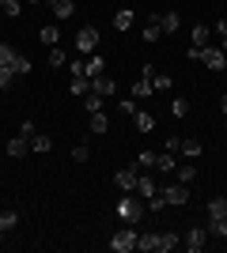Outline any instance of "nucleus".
Masks as SVG:
<instances>
[{
	"mask_svg": "<svg viewBox=\"0 0 227 253\" xmlns=\"http://www.w3.org/2000/svg\"><path fill=\"white\" fill-rule=\"evenodd\" d=\"M114 211H118L125 223H140V215H144V197H140V193H125Z\"/></svg>",
	"mask_w": 227,
	"mask_h": 253,
	"instance_id": "nucleus-1",
	"label": "nucleus"
},
{
	"mask_svg": "<svg viewBox=\"0 0 227 253\" xmlns=\"http://www.w3.org/2000/svg\"><path fill=\"white\" fill-rule=\"evenodd\" d=\"M136 238H140V234L133 231V223H125V231H118V234H114L110 250H114V253H133V250H136Z\"/></svg>",
	"mask_w": 227,
	"mask_h": 253,
	"instance_id": "nucleus-2",
	"label": "nucleus"
},
{
	"mask_svg": "<svg viewBox=\"0 0 227 253\" xmlns=\"http://www.w3.org/2000/svg\"><path fill=\"white\" fill-rule=\"evenodd\" d=\"M163 193V201L171 204V208H182L185 201H189V185L185 181H178V185H167V189H159Z\"/></svg>",
	"mask_w": 227,
	"mask_h": 253,
	"instance_id": "nucleus-3",
	"label": "nucleus"
},
{
	"mask_svg": "<svg viewBox=\"0 0 227 253\" xmlns=\"http://www.w3.org/2000/svg\"><path fill=\"white\" fill-rule=\"evenodd\" d=\"M136 178H140V170H136V167H125V170L114 174V181H118L121 193H136Z\"/></svg>",
	"mask_w": 227,
	"mask_h": 253,
	"instance_id": "nucleus-4",
	"label": "nucleus"
},
{
	"mask_svg": "<svg viewBox=\"0 0 227 253\" xmlns=\"http://www.w3.org/2000/svg\"><path fill=\"white\" fill-rule=\"evenodd\" d=\"M197 61H205L208 68H212V72H224V68H227V57H224V49H212V45H205Z\"/></svg>",
	"mask_w": 227,
	"mask_h": 253,
	"instance_id": "nucleus-5",
	"label": "nucleus"
},
{
	"mask_svg": "<svg viewBox=\"0 0 227 253\" xmlns=\"http://www.w3.org/2000/svg\"><path fill=\"white\" fill-rule=\"evenodd\" d=\"M95 45H98V31H95V27L76 31V49H80V53H95Z\"/></svg>",
	"mask_w": 227,
	"mask_h": 253,
	"instance_id": "nucleus-6",
	"label": "nucleus"
},
{
	"mask_svg": "<svg viewBox=\"0 0 227 253\" xmlns=\"http://www.w3.org/2000/svg\"><path fill=\"white\" fill-rule=\"evenodd\" d=\"M91 91H98V95H102V98H114V91H118V84H114V80H110V76L102 72V76H95V80H91Z\"/></svg>",
	"mask_w": 227,
	"mask_h": 253,
	"instance_id": "nucleus-7",
	"label": "nucleus"
},
{
	"mask_svg": "<svg viewBox=\"0 0 227 253\" xmlns=\"http://www.w3.org/2000/svg\"><path fill=\"white\" fill-rule=\"evenodd\" d=\"M185 250H189V253H201V250H205V231H201V227H193V231L185 234Z\"/></svg>",
	"mask_w": 227,
	"mask_h": 253,
	"instance_id": "nucleus-8",
	"label": "nucleus"
},
{
	"mask_svg": "<svg viewBox=\"0 0 227 253\" xmlns=\"http://www.w3.org/2000/svg\"><path fill=\"white\" fill-rule=\"evenodd\" d=\"M129 95L136 98V102H140V98H151V95H155V87H151V80H144V76H140V80L133 84V91H129Z\"/></svg>",
	"mask_w": 227,
	"mask_h": 253,
	"instance_id": "nucleus-9",
	"label": "nucleus"
},
{
	"mask_svg": "<svg viewBox=\"0 0 227 253\" xmlns=\"http://www.w3.org/2000/svg\"><path fill=\"white\" fill-rule=\"evenodd\" d=\"M27 151H31V140H27V136H15V140H8V155H11V159H23Z\"/></svg>",
	"mask_w": 227,
	"mask_h": 253,
	"instance_id": "nucleus-10",
	"label": "nucleus"
},
{
	"mask_svg": "<svg viewBox=\"0 0 227 253\" xmlns=\"http://www.w3.org/2000/svg\"><path fill=\"white\" fill-rule=\"evenodd\" d=\"M49 4H53V15H57V19H72V11H76L72 0H49Z\"/></svg>",
	"mask_w": 227,
	"mask_h": 253,
	"instance_id": "nucleus-11",
	"label": "nucleus"
},
{
	"mask_svg": "<svg viewBox=\"0 0 227 253\" xmlns=\"http://www.w3.org/2000/svg\"><path fill=\"white\" fill-rule=\"evenodd\" d=\"M224 215H227V197L208 201V219H224Z\"/></svg>",
	"mask_w": 227,
	"mask_h": 253,
	"instance_id": "nucleus-12",
	"label": "nucleus"
},
{
	"mask_svg": "<svg viewBox=\"0 0 227 253\" xmlns=\"http://www.w3.org/2000/svg\"><path fill=\"white\" fill-rule=\"evenodd\" d=\"M136 193H140L144 201H151L159 189H155V181H151V178H144V174H140V178H136Z\"/></svg>",
	"mask_w": 227,
	"mask_h": 253,
	"instance_id": "nucleus-13",
	"label": "nucleus"
},
{
	"mask_svg": "<svg viewBox=\"0 0 227 253\" xmlns=\"http://www.w3.org/2000/svg\"><path fill=\"white\" fill-rule=\"evenodd\" d=\"M163 38V27H159V15H151V23L144 27V42H159Z\"/></svg>",
	"mask_w": 227,
	"mask_h": 253,
	"instance_id": "nucleus-14",
	"label": "nucleus"
},
{
	"mask_svg": "<svg viewBox=\"0 0 227 253\" xmlns=\"http://www.w3.org/2000/svg\"><path fill=\"white\" fill-rule=\"evenodd\" d=\"M133 125L140 128V132H151V128H155V117H151V114H140V110H136V114H133Z\"/></svg>",
	"mask_w": 227,
	"mask_h": 253,
	"instance_id": "nucleus-15",
	"label": "nucleus"
},
{
	"mask_svg": "<svg viewBox=\"0 0 227 253\" xmlns=\"http://www.w3.org/2000/svg\"><path fill=\"white\" fill-rule=\"evenodd\" d=\"M155 167H159L163 174H174V151H159V155H155Z\"/></svg>",
	"mask_w": 227,
	"mask_h": 253,
	"instance_id": "nucleus-16",
	"label": "nucleus"
},
{
	"mask_svg": "<svg viewBox=\"0 0 227 253\" xmlns=\"http://www.w3.org/2000/svg\"><path fill=\"white\" fill-rule=\"evenodd\" d=\"M174 246H178V238H174L171 231H167V234H159V238H155V253H171Z\"/></svg>",
	"mask_w": 227,
	"mask_h": 253,
	"instance_id": "nucleus-17",
	"label": "nucleus"
},
{
	"mask_svg": "<svg viewBox=\"0 0 227 253\" xmlns=\"http://www.w3.org/2000/svg\"><path fill=\"white\" fill-rule=\"evenodd\" d=\"M15 223H19V211H0V238H4Z\"/></svg>",
	"mask_w": 227,
	"mask_h": 253,
	"instance_id": "nucleus-18",
	"label": "nucleus"
},
{
	"mask_svg": "<svg viewBox=\"0 0 227 253\" xmlns=\"http://www.w3.org/2000/svg\"><path fill=\"white\" fill-rule=\"evenodd\" d=\"M159 27L163 31H178V27H182V15H178V11H167V15H159Z\"/></svg>",
	"mask_w": 227,
	"mask_h": 253,
	"instance_id": "nucleus-19",
	"label": "nucleus"
},
{
	"mask_svg": "<svg viewBox=\"0 0 227 253\" xmlns=\"http://www.w3.org/2000/svg\"><path fill=\"white\" fill-rule=\"evenodd\" d=\"M68 91H72V95H80V98H84L87 91H91V80H87V76H72V87H68Z\"/></svg>",
	"mask_w": 227,
	"mask_h": 253,
	"instance_id": "nucleus-20",
	"label": "nucleus"
},
{
	"mask_svg": "<svg viewBox=\"0 0 227 253\" xmlns=\"http://www.w3.org/2000/svg\"><path fill=\"white\" fill-rule=\"evenodd\" d=\"M84 106H87V114H98V110H102V95H98V91H87Z\"/></svg>",
	"mask_w": 227,
	"mask_h": 253,
	"instance_id": "nucleus-21",
	"label": "nucleus"
},
{
	"mask_svg": "<svg viewBox=\"0 0 227 253\" xmlns=\"http://www.w3.org/2000/svg\"><path fill=\"white\" fill-rule=\"evenodd\" d=\"M38 38H42V45H49V49H53L57 38H61V31H57V27H42V31H38Z\"/></svg>",
	"mask_w": 227,
	"mask_h": 253,
	"instance_id": "nucleus-22",
	"label": "nucleus"
},
{
	"mask_svg": "<svg viewBox=\"0 0 227 253\" xmlns=\"http://www.w3.org/2000/svg\"><path fill=\"white\" fill-rule=\"evenodd\" d=\"M133 19H136V15H133V11L125 8V11H118V15H114V27H118V31H129V27H133Z\"/></svg>",
	"mask_w": 227,
	"mask_h": 253,
	"instance_id": "nucleus-23",
	"label": "nucleus"
},
{
	"mask_svg": "<svg viewBox=\"0 0 227 253\" xmlns=\"http://www.w3.org/2000/svg\"><path fill=\"white\" fill-rule=\"evenodd\" d=\"M110 128V117L102 114V110H98V114H91V132H106Z\"/></svg>",
	"mask_w": 227,
	"mask_h": 253,
	"instance_id": "nucleus-24",
	"label": "nucleus"
},
{
	"mask_svg": "<svg viewBox=\"0 0 227 253\" xmlns=\"http://www.w3.org/2000/svg\"><path fill=\"white\" fill-rule=\"evenodd\" d=\"M49 144H53V140L45 136V132H34L31 136V151H49Z\"/></svg>",
	"mask_w": 227,
	"mask_h": 253,
	"instance_id": "nucleus-25",
	"label": "nucleus"
},
{
	"mask_svg": "<svg viewBox=\"0 0 227 253\" xmlns=\"http://www.w3.org/2000/svg\"><path fill=\"white\" fill-rule=\"evenodd\" d=\"M201 151H205V148H201L197 140H182V155L185 159H201Z\"/></svg>",
	"mask_w": 227,
	"mask_h": 253,
	"instance_id": "nucleus-26",
	"label": "nucleus"
},
{
	"mask_svg": "<svg viewBox=\"0 0 227 253\" xmlns=\"http://www.w3.org/2000/svg\"><path fill=\"white\" fill-rule=\"evenodd\" d=\"M189 38H193L197 49H205V45H208V31H205V27H193V31H189Z\"/></svg>",
	"mask_w": 227,
	"mask_h": 253,
	"instance_id": "nucleus-27",
	"label": "nucleus"
},
{
	"mask_svg": "<svg viewBox=\"0 0 227 253\" xmlns=\"http://www.w3.org/2000/svg\"><path fill=\"white\" fill-rule=\"evenodd\" d=\"M155 238H159V234H140V238H136V250L151 253V250H155Z\"/></svg>",
	"mask_w": 227,
	"mask_h": 253,
	"instance_id": "nucleus-28",
	"label": "nucleus"
},
{
	"mask_svg": "<svg viewBox=\"0 0 227 253\" xmlns=\"http://www.w3.org/2000/svg\"><path fill=\"white\" fill-rule=\"evenodd\" d=\"M102 57H91V61H87V80H95V76H102Z\"/></svg>",
	"mask_w": 227,
	"mask_h": 253,
	"instance_id": "nucleus-29",
	"label": "nucleus"
},
{
	"mask_svg": "<svg viewBox=\"0 0 227 253\" xmlns=\"http://www.w3.org/2000/svg\"><path fill=\"white\" fill-rule=\"evenodd\" d=\"M193 178H197V167H193V163H185V167H178V181H185V185H189Z\"/></svg>",
	"mask_w": 227,
	"mask_h": 253,
	"instance_id": "nucleus-30",
	"label": "nucleus"
},
{
	"mask_svg": "<svg viewBox=\"0 0 227 253\" xmlns=\"http://www.w3.org/2000/svg\"><path fill=\"white\" fill-rule=\"evenodd\" d=\"M151 87H155V91H171V76L155 72V76H151Z\"/></svg>",
	"mask_w": 227,
	"mask_h": 253,
	"instance_id": "nucleus-31",
	"label": "nucleus"
},
{
	"mask_svg": "<svg viewBox=\"0 0 227 253\" xmlns=\"http://www.w3.org/2000/svg\"><path fill=\"white\" fill-rule=\"evenodd\" d=\"M11 72H15V76H27V72H31V61H27V57H15V61H11Z\"/></svg>",
	"mask_w": 227,
	"mask_h": 253,
	"instance_id": "nucleus-32",
	"label": "nucleus"
},
{
	"mask_svg": "<svg viewBox=\"0 0 227 253\" xmlns=\"http://www.w3.org/2000/svg\"><path fill=\"white\" fill-rule=\"evenodd\" d=\"M171 114L174 117H185V114H189V102H185V98H174V102H171Z\"/></svg>",
	"mask_w": 227,
	"mask_h": 253,
	"instance_id": "nucleus-33",
	"label": "nucleus"
},
{
	"mask_svg": "<svg viewBox=\"0 0 227 253\" xmlns=\"http://www.w3.org/2000/svg\"><path fill=\"white\" fill-rule=\"evenodd\" d=\"M144 167H155V151H140V159H136V170Z\"/></svg>",
	"mask_w": 227,
	"mask_h": 253,
	"instance_id": "nucleus-34",
	"label": "nucleus"
},
{
	"mask_svg": "<svg viewBox=\"0 0 227 253\" xmlns=\"http://www.w3.org/2000/svg\"><path fill=\"white\" fill-rule=\"evenodd\" d=\"M15 61V49H11V45H4L0 42V64H11Z\"/></svg>",
	"mask_w": 227,
	"mask_h": 253,
	"instance_id": "nucleus-35",
	"label": "nucleus"
},
{
	"mask_svg": "<svg viewBox=\"0 0 227 253\" xmlns=\"http://www.w3.org/2000/svg\"><path fill=\"white\" fill-rule=\"evenodd\" d=\"M212 234H220V238H227V215H224V219H212Z\"/></svg>",
	"mask_w": 227,
	"mask_h": 253,
	"instance_id": "nucleus-36",
	"label": "nucleus"
},
{
	"mask_svg": "<svg viewBox=\"0 0 227 253\" xmlns=\"http://www.w3.org/2000/svg\"><path fill=\"white\" fill-rule=\"evenodd\" d=\"M11 76H15V72H11V64H0V87H8Z\"/></svg>",
	"mask_w": 227,
	"mask_h": 253,
	"instance_id": "nucleus-37",
	"label": "nucleus"
},
{
	"mask_svg": "<svg viewBox=\"0 0 227 253\" xmlns=\"http://www.w3.org/2000/svg\"><path fill=\"white\" fill-rule=\"evenodd\" d=\"M68 61V57H65V53H61V49H57V45H53V53H49V64H53V68H61V64H65Z\"/></svg>",
	"mask_w": 227,
	"mask_h": 253,
	"instance_id": "nucleus-38",
	"label": "nucleus"
},
{
	"mask_svg": "<svg viewBox=\"0 0 227 253\" xmlns=\"http://www.w3.org/2000/svg\"><path fill=\"white\" fill-rule=\"evenodd\" d=\"M121 114H136V98H121Z\"/></svg>",
	"mask_w": 227,
	"mask_h": 253,
	"instance_id": "nucleus-39",
	"label": "nucleus"
},
{
	"mask_svg": "<svg viewBox=\"0 0 227 253\" xmlns=\"http://www.w3.org/2000/svg\"><path fill=\"white\" fill-rule=\"evenodd\" d=\"M68 68H72V76H87V61H72Z\"/></svg>",
	"mask_w": 227,
	"mask_h": 253,
	"instance_id": "nucleus-40",
	"label": "nucleus"
},
{
	"mask_svg": "<svg viewBox=\"0 0 227 253\" xmlns=\"http://www.w3.org/2000/svg\"><path fill=\"white\" fill-rule=\"evenodd\" d=\"M4 15H19V0H4Z\"/></svg>",
	"mask_w": 227,
	"mask_h": 253,
	"instance_id": "nucleus-41",
	"label": "nucleus"
},
{
	"mask_svg": "<svg viewBox=\"0 0 227 253\" xmlns=\"http://www.w3.org/2000/svg\"><path fill=\"white\" fill-rule=\"evenodd\" d=\"M87 155H91L87 148H72V159H76V163H87Z\"/></svg>",
	"mask_w": 227,
	"mask_h": 253,
	"instance_id": "nucleus-42",
	"label": "nucleus"
},
{
	"mask_svg": "<svg viewBox=\"0 0 227 253\" xmlns=\"http://www.w3.org/2000/svg\"><path fill=\"white\" fill-rule=\"evenodd\" d=\"M216 34H220V42L227 45V19H220V23H216Z\"/></svg>",
	"mask_w": 227,
	"mask_h": 253,
	"instance_id": "nucleus-43",
	"label": "nucleus"
},
{
	"mask_svg": "<svg viewBox=\"0 0 227 253\" xmlns=\"http://www.w3.org/2000/svg\"><path fill=\"white\" fill-rule=\"evenodd\" d=\"M34 132H38V128H34V121H23V132H19V136H27V140H31Z\"/></svg>",
	"mask_w": 227,
	"mask_h": 253,
	"instance_id": "nucleus-44",
	"label": "nucleus"
},
{
	"mask_svg": "<svg viewBox=\"0 0 227 253\" xmlns=\"http://www.w3.org/2000/svg\"><path fill=\"white\" fill-rule=\"evenodd\" d=\"M167 151H174V155H178V151H182V140L171 136V140H167Z\"/></svg>",
	"mask_w": 227,
	"mask_h": 253,
	"instance_id": "nucleus-45",
	"label": "nucleus"
},
{
	"mask_svg": "<svg viewBox=\"0 0 227 253\" xmlns=\"http://www.w3.org/2000/svg\"><path fill=\"white\" fill-rule=\"evenodd\" d=\"M220 110H224V114H227V95H224V98H220Z\"/></svg>",
	"mask_w": 227,
	"mask_h": 253,
	"instance_id": "nucleus-46",
	"label": "nucleus"
},
{
	"mask_svg": "<svg viewBox=\"0 0 227 253\" xmlns=\"http://www.w3.org/2000/svg\"><path fill=\"white\" fill-rule=\"evenodd\" d=\"M27 4H38V0H27Z\"/></svg>",
	"mask_w": 227,
	"mask_h": 253,
	"instance_id": "nucleus-47",
	"label": "nucleus"
},
{
	"mask_svg": "<svg viewBox=\"0 0 227 253\" xmlns=\"http://www.w3.org/2000/svg\"><path fill=\"white\" fill-rule=\"evenodd\" d=\"M0 11H4V0H0Z\"/></svg>",
	"mask_w": 227,
	"mask_h": 253,
	"instance_id": "nucleus-48",
	"label": "nucleus"
}]
</instances>
